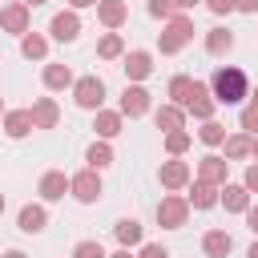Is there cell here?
<instances>
[{
	"label": "cell",
	"instance_id": "6da1fadb",
	"mask_svg": "<svg viewBox=\"0 0 258 258\" xmlns=\"http://www.w3.org/2000/svg\"><path fill=\"white\" fill-rule=\"evenodd\" d=\"M210 93H214L218 105H238V101L250 97V81H246V73L238 64H222L210 77Z\"/></svg>",
	"mask_w": 258,
	"mask_h": 258
},
{
	"label": "cell",
	"instance_id": "7a4b0ae2",
	"mask_svg": "<svg viewBox=\"0 0 258 258\" xmlns=\"http://www.w3.org/2000/svg\"><path fill=\"white\" fill-rule=\"evenodd\" d=\"M189 40H194V20H189L185 12H173V16L165 20L161 36H157V48H161L165 56H173V52H181Z\"/></svg>",
	"mask_w": 258,
	"mask_h": 258
},
{
	"label": "cell",
	"instance_id": "3957f363",
	"mask_svg": "<svg viewBox=\"0 0 258 258\" xmlns=\"http://www.w3.org/2000/svg\"><path fill=\"white\" fill-rule=\"evenodd\" d=\"M73 101H77L81 109L97 113V109L105 105V81H101L97 73H89V77H77V85H73Z\"/></svg>",
	"mask_w": 258,
	"mask_h": 258
},
{
	"label": "cell",
	"instance_id": "277c9868",
	"mask_svg": "<svg viewBox=\"0 0 258 258\" xmlns=\"http://www.w3.org/2000/svg\"><path fill=\"white\" fill-rule=\"evenodd\" d=\"M185 218H189V202H185L181 194H165V198L157 202V226H161V230H181Z\"/></svg>",
	"mask_w": 258,
	"mask_h": 258
},
{
	"label": "cell",
	"instance_id": "5b68a950",
	"mask_svg": "<svg viewBox=\"0 0 258 258\" xmlns=\"http://www.w3.org/2000/svg\"><path fill=\"white\" fill-rule=\"evenodd\" d=\"M28 20H32V8H28L24 0H12V4L0 8V28H4L8 36H24V32H28Z\"/></svg>",
	"mask_w": 258,
	"mask_h": 258
},
{
	"label": "cell",
	"instance_id": "8992f818",
	"mask_svg": "<svg viewBox=\"0 0 258 258\" xmlns=\"http://www.w3.org/2000/svg\"><path fill=\"white\" fill-rule=\"evenodd\" d=\"M157 177H161V185H165V189H185V185L194 181V169H189V161H181V157H169V161H161Z\"/></svg>",
	"mask_w": 258,
	"mask_h": 258
},
{
	"label": "cell",
	"instance_id": "52a82bcc",
	"mask_svg": "<svg viewBox=\"0 0 258 258\" xmlns=\"http://www.w3.org/2000/svg\"><path fill=\"white\" fill-rule=\"evenodd\" d=\"M73 198H77L81 206H93V202L101 198V169H81V173H73Z\"/></svg>",
	"mask_w": 258,
	"mask_h": 258
},
{
	"label": "cell",
	"instance_id": "ba28073f",
	"mask_svg": "<svg viewBox=\"0 0 258 258\" xmlns=\"http://www.w3.org/2000/svg\"><path fill=\"white\" fill-rule=\"evenodd\" d=\"M214 109H218V101H214L210 85H206V81H194V93H189V101H185V113H194L198 121H210Z\"/></svg>",
	"mask_w": 258,
	"mask_h": 258
},
{
	"label": "cell",
	"instance_id": "9c48e42d",
	"mask_svg": "<svg viewBox=\"0 0 258 258\" xmlns=\"http://www.w3.org/2000/svg\"><path fill=\"white\" fill-rule=\"evenodd\" d=\"M48 32H52V40H60V44L77 40V36H81V16H77V8L56 12V16H52V24H48Z\"/></svg>",
	"mask_w": 258,
	"mask_h": 258
},
{
	"label": "cell",
	"instance_id": "30bf717a",
	"mask_svg": "<svg viewBox=\"0 0 258 258\" xmlns=\"http://www.w3.org/2000/svg\"><path fill=\"white\" fill-rule=\"evenodd\" d=\"M117 109H121L129 121H133V117H145V113H149V89H145V85H125Z\"/></svg>",
	"mask_w": 258,
	"mask_h": 258
},
{
	"label": "cell",
	"instance_id": "8fae6325",
	"mask_svg": "<svg viewBox=\"0 0 258 258\" xmlns=\"http://www.w3.org/2000/svg\"><path fill=\"white\" fill-rule=\"evenodd\" d=\"M36 194H40L44 202H60L64 194H73V177H64L60 169H48V173L40 177V185H36Z\"/></svg>",
	"mask_w": 258,
	"mask_h": 258
},
{
	"label": "cell",
	"instance_id": "7c38bea8",
	"mask_svg": "<svg viewBox=\"0 0 258 258\" xmlns=\"http://www.w3.org/2000/svg\"><path fill=\"white\" fill-rule=\"evenodd\" d=\"M125 77L133 81V85H141L149 73H153V52H145V48H133V52H125Z\"/></svg>",
	"mask_w": 258,
	"mask_h": 258
},
{
	"label": "cell",
	"instance_id": "4fadbf2b",
	"mask_svg": "<svg viewBox=\"0 0 258 258\" xmlns=\"http://www.w3.org/2000/svg\"><path fill=\"white\" fill-rule=\"evenodd\" d=\"M198 177L210 181V185H226V177H230V161L218 157V153H206V157L198 161Z\"/></svg>",
	"mask_w": 258,
	"mask_h": 258
},
{
	"label": "cell",
	"instance_id": "5bb4252c",
	"mask_svg": "<svg viewBox=\"0 0 258 258\" xmlns=\"http://www.w3.org/2000/svg\"><path fill=\"white\" fill-rule=\"evenodd\" d=\"M44 226H48V210L44 206H36V202L20 206V214H16V230L20 234H40Z\"/></svg>",
	"mask_w": 258,
	"mask_h": 258
},
{
	"label": "cell",
	"instance_id": "9a60e30c",
	"mask_svg": "<svg viewBox=\"0 0 258 258\" xmlns=\"http://www.w3.org/2000/svg\"><path fill=\"white\" fill-rule=\"evenodd\" d=\"M32 129H36V121H32V109H8V113H4V133H8L12 141L28 137Z\"/></svg>",
	"mask_w": 258,
	"mask_h": 258
},
{
	"label": "cell",
	"instance_id": "2e32d148",
	"mask_svg": "<svg viewBox=\"0 0 258 258\" xmlns=\"http://www.w3.org/2000/svg\"><path fill=\"white\" fill-rule=\"evenodd\" d=\"M121 121H125L121 109H97V113H93V133L105 137V141H113V137L121 133Z\"/></svg>",
	"mask_w": 258,
	"mask_h": 258
},
{
	"label": "cell",
	"instance_id": "e0dca14e",
	"mask_svg": "<svg viewBox=\"0 0 258 258\" xmlns=\"http://www.w3.org/2000/svg\"><path fill=\"white\" fill-rule=\"evenodd\" d=\"M218 198H222V185H210V181L198 177V181L189 185V198H185V202H189V210H214Z\"/></svg>",
	"mask_w": 258,
	"mask_h": 258
},
{
	"label": "cell",
	"instance_id": "ac0fdd59",
	"mask_svg": "<svg viewBox=\"0 0 258 258\" xmlns=\"http://www.w3.org/2000/svg\"><path fill=\"white\" fill-rule=\"evenodd\" d=\"M97 20H101L109 32H117V28L129 20V4H125V0H101V4H97Z\"/></svg>",
	"mask_w": 258,
	"mask_h": 258
},
{
	"label": "cell",
	"instance_id": "d6986e66",
	"mask_svg": "<svg viewBox=\"0 0 258 258\" xmlns=\"http://www.w3.org/2000/svg\"><path fill=\"white\" fill-rule=\"evenodd\" d=\"M32 121H36V129H56L60 105H56L52 97H36V101H32Z\"/></svg>",
	"mask_w": 258,
	"mask_h": 258
},
{
	"label": "cell",
	"instance_id": "ffe728a7",
	"mask_svg": "<svg viewBox=\"0 0 258 258\" xmlns=\"http://www.w3.org/2000/svg\"><path fill=\"white\" fill-rule=\"evenodd\" d=\"M153 125H157L161 133H173V129H185V109L169 101V105H161V109L153 113Z\"/></svg>",
	"mask_w": 258,
	"mask_h": 258
},
{
	"label": "cell",
	"instance_id": "44dd1931",
	"mask_svg": "<svg viewBox=\"0 0 258 258\" xmlns=\"http://www.w3.org/2000/svg\"><path fill=\"white\" fill-rule=\"evenodd\" d=\"M218 206H226L230 214H246L250 210V189L246 185H222V198H218Z\"/></svg>",
	"mask_w": 258,
	"mask_h": 258
},
{
	"label": "cell",
	"instance_id": "7402d4cb",
	"mask_svg": "<svg viewBox=\"0 0 258 258\" xmlns=\"http://www.w3.org/2000/svg\"><path fill=\"white\" fill-rule=\"evenodd\" d=\"M73 85H77V77H73L69 64H44V89L60 93V89H73Z\"/></svg>",
	"mask_w": 258,
	"mask_h": 258
},
{
	"label": "cell",
	"instance_id": "603a6c76",
	"mask_svg": "<svg viewBox=\"0 0 258 258\" xmlns=\"http://www.w3.org/2000/svg\"><path fill=\"white\" fill-rule=\"evenodd\" d=\"M202 250H206L210 258H226V254L234 250V238H230L226 230H206V238H202Z\"/></svg>",
	"mask_w": 258,
	"mask_h": 258
},
{
	"label": "cell",
	"instance_id": "cb8c5ba5",
	"mask_svg": "<svg viewBox=\"0 0 258 258\" xmlns=\"http://www.w3.org/2000/svg\"><path fill=\"white\" fill-rule=\"evenodd\" d=\"M20 56H24V60H44V56H48V36L24 32V36H20Z\"/></svg>",
	"mask_w": 258,
	"mask_h": 258
},
{
	"label": "cell",
	"instance_id": "d4e9b609",
	"mask_svg": "<svg viewBox=\"0 0 258 258\" xmlns=\"http://www.w3.org/2000/svg\"><path fill=\"white\" fill-rule=\"evenodd\" d=\"M242 157H254V137L250 133H230L226 137V161H242Z\"/></svg>",
	"mask_w": 258,
	"mask_h": 258
},
{
	"label": "cell",
	"instance_id": "484cf974",
	"mask_svg": "<svg viewBox=\"0 0 258 258\" xmlns=\"http://www.w3.org/2000/svg\"><path fill=\"white\" fill-rule=\"evenodd\" d=\"M85 161H89V169H109V165H113V145H109L105 137H97V141L85 149Z\"/></svg>",
	"mask_w": 258,
	"mask_h": 258
},
{
	"label": "cell",
	"instance_id": "4316f807",
	"mask_svg": "<svg viewBox=\"0 0 258 258\" xmlns=\"http://www.w3.org/2000/svg\"><path fill=\"white\" fill-rule=\"evenodd\" d=\"M230 48H234V32H230V28L218 24V28L206 32V52H210V56H222V52H230Z\"/></svg>",
	"mask_w": 258,
	"mask_h": 258
},
{
	"label": "cell",
	"instance_id": "83f0119b",
	"mask_svg": "<svg viewBox=\"0 0 258 258\" xmlns=\"http://www.w3.org/2000/svg\"><path fill=\"white\" fill-rule=\"evenodd\" d=\"M141 234H145V230H141L137 218H121V222L113 226V238H117L121 246H141Z\"/></svg>",
	"mask_w": 258,
	"mask_h": 258
},
{
	"label": "cell",
	"instance_id": "f1b7e54d",
	"mask_svg": "<svg viewBox=\"0 0 258 258\" xmlns=\"http://www.w3.org/2000/svg\"><path fill=\"white\" fill-rule=\"evenodd\" d=\"M97 56H101V60H117V56H125V40H121V32H105V36L97 40Z\"/></svg>",
	"mask_w": 258,
	"mask_h": 258
},
{
	"label": "cell",
	"instance_id": "f546056e",
	"mask_svg": "<svg viewBox=\"0 0 258 258\" xmlns=\"http://www.w3.org/2000/svg\"><path fill=\"white\" fill-rule=\"evenodd\" d=\"M189 93H194V77H185V73H181V77H173V81H169V101H173V105H181V109H185Z\"/></svg>",
	"mask_w": 258,
	"mask_h": 258
},
{
	"label": "cell",
	"instance_id": "4dcf8cb0",
	"mask_svg": "<svg viewBox=\"0 0 258 258\" xmlns=\"http://www.w3.org/2000/svg\"><path fill=\"white\" fill-rule=\"evenodd\" d=\"M198 137H202V145H226V125H218V121L210 117V121H202Z\"/></svg>",
	"mask_w": 258,
	"mask_h": 258
},
{
	"label": "cell",
	"instance_id": "1f68e13d",
	"mask_svg": "<svg viewBox=\"0 0 258 258\" xmlns=\"http://www.w3.org/2000/svg\"><path fill=\"white\" fill-rule=\"evenodd\" d=\"M189 141H194V137H189L185 129H173V133H165V149H169V157H181V153L189 149Z\"/></svg>",
	"mask_w": 258,
	"mask_h": 258
},
{
	"label": "cell",
	"instance_id": "d6a6232c",
	"mask_svg": "<svg viewBox=\"0 0 258 258\" xmlns=\"http://www.w3.org/2000/svg\"><path fill=\"white\" fill-rule=\"evenodd\" d=\"M73 258H109V254H105V246H101V242L85 238V242H77V246H73Z\"/></svg>",
	"mask_w": 258,
	"mask_h": 258
},
{
	"label": "cell",
	"instance_id": "836d02e7",
	"mask_svg": "<svg viewBox=\"0 0 258 258\" xmlns=\"http://www.w3.org/2000/svg\"><path fill=\"white\" fill-rule=\"evenodd\" d=\"M242 129H246L250 137H258V105H254V101L242 109Z\"/></svg>",
	"mask_w": 258,
	"mask_h": 258
},
{
	"label": "cell",
	"instance_id": "e575fe53",
	"mask_svg": "<svg viewBox=\"0 0 258 258\" xmlns=\"http://www.w3.org/2000/svg\"><path fill=\"white\" fill-rule=\"evenodd\" d=\"M177 8H173V0H149V16H157V20H169Z\"/></svg>",
	"mask_w": 258,
	"mask_h": 258
},
{
	"label": "cell",
	"instance_id": "d590c367",
	"mask_svg": "<svg viewBox=\"0 0 258 258\" xmlns=\"http://www.w3.org/2000/svg\"><path fill=\"white\" fill-rule=\"evenodd\" d=\"M202 4H206L214 16H230V12H234V0H202Z\"/></svg>",
	"mask_w": 258,
	"mask_h": 258
},
{
	"label": "cell",
	"instance_id": "8d00e7d4",
	"mask_svg": "<svg viewBox=\"0 0 258 258\" xmlns=\"http://www.w3.org/2000/svg\"><path fill=\"white\" fill-rule=\"evenodd\" d=\"M137 258H169V250H165V246H157V242H145Z\"/></svg>",
	"mask_w": 258,
	"mask_h": 258
},
{
	"label": "cell",
	"instance_id": "74e56055",
	"mask_svg": "<svg viewBox=\"0 0 258 258\" xmlns=\"http://www.w3.org/2000/svg\"><path fill=\"white\" fill-rule=\"evenodd\" d=\"M242 185H246L250 194H258V161H254V165H246V177H242Z\"/></svg>",
	"mask_w": 258,
	"mask_h": 258
},
{
	"label": "cell",
	"instance_id": "f35d334b",
	"mask_svg": "<svg viewBox=\"0 0 258 258\" xmlns=\"http://www.w3.org/2000/svg\"><path fill=\"white\" fill-rule=\"evenodd\" d=\"M234 12H250L254 16L258 12V0H234Z\"/></svg>",
	"mask_w": 258,
	"mask_h": 258
},
{
	"label": "cell",
	"instance_id": "ab89813d",
	"mask_svg": "<svg viewBox=\"0 0 258 258\" xmlns=\"http://www.w3.org/2000/svg\"><path fill=\"white\" fill-rule=\"evenodd\" d=\"M246 226H250V234L258 238V206H250V210H246Z\"/></svg>",
	"mask_w": 258,
	"mask_h": 258
},
{
	"label": "cell",
	"instance_id": "60d3db41",
	"mask_svg": "<svg viewBox=\"0 0 258 258\" xmlns=\"http://www.w3.org/2000/svg\"><path fill=\"white\" fill-rule=\"evenodd\" d=\"M198 4H202V0H173V8H177V12H189V8H198Z\"/></svg>",
	"mask_w": 258,
	"mask_h": 258
},
{
	"label": "cell",
	"instance_id": "b9f144b4",
	"mask_svg": "<svg viewBox=\"0 0 258 258\" xmlns=\"http://www.w3.org/2000/svg\"><path fill=\"white\" fill-rule=\"evenodd\" d=\"M97 4H101V0H69V8H77V12H81V8H97Z\"/></svg>",
	"mask_w": 258,
	"mask_h": 258
},
{
	"label": "cell",
	"instance_id": "7bdbcfd3",
	"mask_svg": "<svg viewBox=\"0 0 258 258\" xmlns=\"http://www.w3.org/2000/svg\"><path fill=\"white\" fill-rule=\"evenodd\" d=\"M109 258H133V254H129V246H121V250H113Z\"/></svg>",
	"mask_w": 258,
	"mask_h": 258
},
{
	"label": "cell",
	"instance_id": "ee69618b",
	"mask_svg": "<svg viewBox=\"0 0 258 258\" xmlns=\"http://www.w3.org/2000/svg\"><path fill=\"white\" fill-rule=\"evenodd\" d=\"M4 258H28V254H24V250H8Z\"/></svg>",
	"mask_w": 258,
	"mask_h": 258
},
{
	"label": "cell",
	"instance_id": "f6af8a7d",
	"mask_svg": "<svg viewBox=\"0 0 258 258\" xmlns=\"http://www.w3.org/2000/svg\"><path fill=\"white\" fill-rule=\"evenodd\" d=\"M246 258H258V238H254V246L246 250Z\"/></svg>",
	"mask_w": 258,
	"mask_h": 258
},
{
	"label": "cell",
	"instance_id": "bcb514c9",
	"mask_svg": "<svg viewBox=\"0 0 258 258\" xmlns=\"http://www.w3.org/2000/svg\"><path fill=\"white\" fill-rule=\"evenodd\" d=\"M24 4H28V8H40V4H48V0H24Z\"/></svg>",
	"mask_w": 258,
	"mask_h": 258
},
{
	"label": "cell",
	"instance_id": "7dc6e473",
	"mask_svg": "<svg viewBox=\"0 0 258 258\" xmlns=\"http://www.w3.org/2000/svg\"><path fill=\"white\" fill-rule=\"evenodd\" d=\"M250 101H254V105H258V89H254V93H250Z\"/></svg>",
	"mask_w": 258,
	"mask_h": 258
},
{
	"label": "cell",
	"instance_id": "c3c4849f",
	"mask_svg": "<svg viewBox=\"0 0 258 258\" xmlns=\"http://www.w3.org/2000/svg\"><path fill=\"white\" fill-rule=\"evenodd\" d=\"M254 161H258V137H254Z\"/></svg>",
	"mask_w": 258,
	"mask_h": 258
},
{
	"label": "cell",
	"instance_id": "681fc988",
	"mask_svg": "<svg viewBox=\"0 0 258 258\" xmlns=\"http://www.w3.org/2000/svg\"><path fill=\"white\" fill-rule=\"evenodd\" d=\"M0 214H4V194H0Z\"/></svg>",
	"mask_w": 258,
	"mask_h": 258
},
{
	"label": "cell",
	"instance_id": "f907efd6",
	"mask_svg": "<svg viewBox=\"0 0 258 258\" xmlns=\"http://www.w3.org/2000/svg\"><path fill=\"white\" fill-rule=\"evenodd\" d=\"M4 113H8V109H4V101H0V117H4Z\"/></svg>",
	"mask_w": 258,
	"mask_h": 258
}]
</instances>
